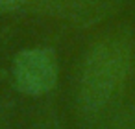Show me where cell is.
<instances>
[{"label": "cell", "mask_w": 135, "mask_h": 129, "mask_svg": "<svg viewBox=\"0 0 135 129\" xmlns=\"http://www.w3.org/2000/svg\"><path fill=\"white\" fill-rule=\"evenodd\" d=\"M126 0H30L24 15L61 22L74 30H93L113 20Z\"/></svg>", "instance_id": "obj_2"}, {"label": "cell", "mask_w": 135, "mask_h": 129, "mask_svg": "<svg viewBox=\"0 0 135 129\" xmlns=\"http://www.w3.org/2000/svg\"><path fill=\"white\" fill-rule=\"evenodd\" d=\"M30 0H0V15L6 13H22Z\"/></svg>", "instance_id": "obj_6"}, {"label": "cell", "mask_w": 135, "mask_h": 129, "mask_svg": "<svg viewBox=\"0 0 135 129\" xmlns=\"http://www.w3.org/2000/svg\"><path fill=\"white\" fill-rule=\"evenodd\" d=\"M33 129H69V127L63 123L61 116L57 114V111L50 105V107H45L39 112Z\"/></svg>", "instance_id": "obj_4"}, {"label": "cell", "mask_w": 135, "mask_h": 129, "mask_svg": "<svg viewBox=\"0 0 135 129\" xmlns=\"http://www.w3.org/2000/svg\"><path fill=\"white\" fill-rule=\"evenodd\" d=\"M15 111V101L11 98L0 100V129H9V122Z\"/></svg>", "instance_id": "obj_5"}, {"label": "cell", "mask_w": 135, "mask_h": 129, "mask_svg": "<svg viewBox=\"0 0 135 129\" xmlns=\"http://www.w3.org/2000/svg\"><path fill=\"white\" fill-rule=\"evenodd\" d=\"M11 81L19 94L30 98L48 96L59 81V57L52 46H30L15 54Z\"/></svg>", "instance_id": "obj_3"}, {"label": "cell", "mask_w": 135, "mask_h": 129, "mask_svg": "<svg viewBox=\"0 0 135 129\" xmlns=\"http://www.w3.org/2000/svg\"><path fill=\"white\" fill-rule=\"evenodd\" d=\"M133 74L135 30L128 22H118L94 35L80 57L72 85L78 125L96 129L124 103Z\"/></svg>", "instance_id": "obj_1"}]
</instances>
